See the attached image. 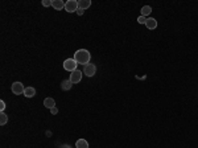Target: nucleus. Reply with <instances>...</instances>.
Here are the masks:
<instances>
[{"label":"nucleus","instance_id":"6e6552de","mask_svg":"<svg viewBox=\"0 0 198 148\" xmlns=\"http://www.w3.org/2000/svg\"><path fill=\"white\" fill-rule=\"evenodd\" d=\"M90 6H91V2H90V0H79V2H78V8L82 9V11L87 9Z\"/></svg>","mask_w":198,"mask_h":148},{"label":"nucleus","instance_id":"f3484780","mask_svg":"<svg viewBox=\"0 0 198 148\" xmlns=\"http://www.w3.org/2000/svg\"><path fill=\"white\" fill-rule=\"evenodd\" d=\"M42 6L44 7H50L52 6V2H50V0H42Z\"/></svg>","mask_w":198,"mask_h":148},{"label":"nucleus","instance_id":"20e7f679","mask_svg":"<svg viewBox=\"0 0 198 148\" xmlns=\"http://www.w3.org/2000/svg\"><path fill=\"white\" fill-rule=\"evenodd\" d=\"M65 9L66 12H77L78 11V2L77 0H67L65 3Z\"/></svg>","mask_w":198,"mask_h":148},{"label":"nucleus","instance_id":"7ed1b4c3","mask_svg":"<svg viewBox=\"0 0 198 148\" xmlns=\"http://www.w3.org/2000/svg\"><path fill=\"white\" fill-rule=\"evenodd\" d=\"M11 89H12V93L15 95H21V94H24V90H25V87H24L21 82H13Z\"/></svg>","mask_w":198,"mask_h":148},{"label":"nucleus","instance_id":"0eeeda50","mask_svg":"<svg viewBox=\"0 0 198 148\" xmlns=\"http://www.w3.org/2000/svg\"><path fill=\"white\" fill-rule=\"evenodd\" d=\"M52 7L57 11H61V9L65 8V3L62 0H52Z\"/></svg>","mask_w":198,"mask_h":148},{"label":"nucleus","instance_id":"f03ea898","mask_svg":"<svg viewBox=\"0 0 198 148\" xmlns=\"http://www.w3.org/2000/svg\"><path fill=\"white\" fill-rule=\"evenodd\" d=\"M77 66H78V63L74 58H67V60H65V62H63V69L67 70V72H70V73L77 70Z\"/></svg>","mask_w":198,"mask_h":148},{"label":"nucleus","instance_id":"412c9836","mask_svg":"<svg viewBox=\"0 0 198 148\" xmlns=\"http://www.w3.org/2000/svg\"><path fill=\"white\" fill-rule=\"evenodd\" d=\"M61 148H70V147H69V146H62Z\"/></svg>","mask_w":198,"mask_h":148},{"label":"nucleus","instance_id":"a211bd4d","mask_svg":"<svg viewBox=\"0 0 198 148\" xmlns=\"http://www.w3.org/2000/svg\"><path fill=\"white\" fill-rule=\"evenodd\" d=\"M0 110H2V112H4V110H6V102L4 101H0Z\"/></svg>","mask_w":198,"mask_h":148},{"label":"nucleus","instance_id":"6ab92c4d","mask_svg":"<svg viewBox=\"0 0 198 148\" xmlns=\"http://www.w3.org/2000/svg\"><path fill=\"white\" fill-rule=\"evenodd\" d=\"M50 112H52L53 115H56L57 112H58V110H57V107H53V108H50Z\"/></svg>","mask_w":198,"mask_h":148},{"label":"nucleus","instance_id":"4468645a","mask_svg":"<svg viewBox=\"0 0 198 148\" xmlns=\"http://www.w3.org/2000/svg\"><path fill=\"white\" fill-rule=\"evenodd\" d=\"M152 12V7L151 6H144L141 8V16H149Z\"/></svg>","mask_w":198,"mask_h":148},{"label":"nucleus","instance_id":"1a4fd4ad","mask_svg":"<svg viewBox=\"0 0 198 148\" xmlns=\"http://www.w3.org/2000/svg\"><path fill=\"white\" fill-rule=\"evenodd\" d=\"M44 106L50 110V108L56 107V101H54L53 98H45V99H44Z\"/></svg>","mask_w":198,"mask_h":148},{"label":"nucleus","instance_id":"f257e3e1","mask_svg":"<svg viewBox=\"0 0 198 148\" xmlns=\"http://www.w3.org/2000/svg\"><path fill=\"white\" fill-rule=\"evenodd\" d=\"M90 52L86 50V49H78V50L74 53V60L77 61V63H81V65H87L90 63Z\"/></svg>","mask_w":198,"mask_h":148},{"label":"nucleus","instance_id":"9d476101","mask_svg":"<svg viewBox=\"0 0 198 148\" xmlns=\"http://www.w3.org/2000/svg\"><path fill=\"white\" fill-rule=\"evenodd\" d=\"M145 27L148 29H156L157 28V21L156 19H147V23H145Z\"/></svg>","mask_w":198,"mask_h":148},{"label":"nucleus","instance_id":"423d86ee","mask_svg":"<svg viewBox=\"0 0 198 148\" xmlns=\"http://www.w3.org/2000/svg\"><path fill=\"white\" fill-rule=\"evenodd\" d=\"M70 82L73 83H79L81 82V80H82V72H79V70H74V72H71V74H70Z\"/></svg>","mask_w":198,"mask_h":148},{"label":"nucleus","instance_id":"9b49d317","mask_svg":"<svg viewBox=\"0 0 198 148\" xmlns=\"http://www.w3.org/2000/svg\"><path fill=\"white\" fill-rule=\"evenodd\" d=\"M24 95L27 98H33L36 95V89L34 87H25V90H24Z\"/></svg>","mask_w":198,"mask_h":148},{"label":"nucleus","instance_id":"2eb2a0df","mask_svg":"<svg viewBox=\"0 0 198 148\" xmlns=\"http://www.w3.org/2000/svg\"><path fill=\"white\" fill-rule=\"evenodd\" d=\"M7 122H8V115L4 114V112H2V114H0V126L7 124Z\"/></svg>","mask_w":198,"mask_h":148},{"label":"nucleus","instance_id":"ddd939ff","mask_svg":"<svg viewBox=\"0 0 198 148\" xmlns=\"http://www.w3.org/2000/svg\"><path fill=\"white\" fill-rule=\"evenodd\" d=\"M71 85H73V83L70 82V80H65L61 83V89H62V90H65V91H67V90H70V89H71Z\"/></svg>","mask_w":198,"mask_h":148},{"label":"nucleus","instance_id":"f8f14e48","mask_svg":"<svg viewBox=\"0 0 198 148\" xmlns=\"http://www.w3.org/2000/svg\"><path fill=\"white\" fill-rule=\"evenodd\" d=\"M75 147L77 148H88V143L85 139H78L75 141Z\"/></svg>","mask_w":198,"mask_h":148},{"label":"nucleus","instance_id":"aec40b11","mask_svg":"<svg viewBox=\"0 0 198 148\" xmlns=\"http://www.w3.org/2000/svg\"><path fill=\"white\" fill-rule=\"evenodd\" d=\"M83 12H85V11H82V9H79V8H78V11H77V13L79 15V16H82V15H83Z\"/></svg>","mask_w":198,"mask_h":148},{"label":"nucleus","instance_id":"dca6fc26","mask_svg":"<svg viewBox=\"0 0 198 148\" xmlns=\"http://www.w3.org/2000/svg\"><path fill=\"white\" fill-rule=\"evenodd\" d=\"M137 21L140 23V24H145L147 23V19H145V16H139L137 17Z\"/></svg>","mask_w":198,"mask_h":148},{"label":"nucleus","instance_id":"39448f33","mask_svg":"<svg viewBox=\"0 0 198 148\" xmlns=\"http://www.w3.org/2000/svg\"><path fill=\"white\" fill-rule=\"evenodd\" d=\"M95 72H97V66L94 65V63H87V65H85V67H83V74L87 77L95 76Z\"/></svg>","mask_w":198,"mask_h":148}]
</instances>
